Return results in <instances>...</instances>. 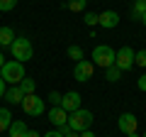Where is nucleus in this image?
Returning <instances> with one entry per match:
<instances>
[{
	"label": "nucleus",
	"instance_id": "bb28decb",
	"mask_svg": "<svg viewBox=\"0 0 146 137\" xmlns=\"http://www.w3.org/2000/svg\"><path fill=\"white\" fill-rule=\"evenodd\" d=\"M5 86H7V83H5V81H3V79H0V98H5V91H7Z\"/></svg>",
	"mask_w": 146,
	"mask_h": 137
},
{
	"label": "nucleus",
	"instance_id": "9b49d317",
	"mask_svg": "<svg viewBox=\"0 0 146 137\" xmlns=\"http://www.w3.org/2000/svg\"><path fill=\"white\" fill-rule=\"evenodd\" d=\"M49 120H51L54 127H63V125H68V113L63 110L61 105H54L51 110H49Z\"/></svg>",
	"mask_w": 146,
	"mask_h": 137
},
{
	"label": "nucleus",
	"instance_id": "aec40b11",
	"mask_svg": "<svg viewBox=\"0 0 146 137\" xmlns=\"http://www.w3.org/2000/svg\"><path fill=\"white\" fill-rule=\"evenodd\" d=\"M66 54H68V56H71V59H76V64H78V61H83V49H80L78 44H71Z\"/></svg>",
	"mask_w": 146,
	"mask_h": 137
},
{
	"label": "nucleus",
	"instance_id": "6e6552de",
	"mask_svg": "<svg viewBox=\"0 0 146 137\" xmlns=\"http://www.w3.org/2000/svg\"><path fill=\"white\" fill-rule=\"evenodd\" d=\"M136 125H139V120H136L134 113H122V115L117 118V127H119V132H124V135L136 132Z\"/></svg>",
	"mask_w": 146,
	"mask_h": 137
},
{
	"label": "nucleus",
	"instance_id": "423d86ee",
	"mask_svg": "<svg viewBox=\"0 0 146 137\" xmlns=\"http://www.w3.org/2000/svg\"><path fill=\"white\" fill-rule=\"evenodd\" d=\"M134 49L131 47H122V49H117V54H115V66L119 68V71H129L131 66H134Z\"/></svg>",
	"mask_w": 146,
	"mask_h": 137
},
{
	"label": "nucleus",
	"instance_id": "5701e85b",
	"mask_svg": "<svg viewBox=\"0 0 146 137\" xmlns=\"http://www.w3.org/2000/svg\"><path fill=\"white\" fill-rule=\"evenodd\" d=\"M134 64H139V66H146V49H141V52L134 54Z\"/></svg>",
	"mask_w": 146,
	"mask_h": 137
},
{
	"label": "nucleus",
	"instance_id": "0eeeda50",
	"mask_svg": "<svg viewBox=\"0 0 146 137\" xmlns=\"http://www.w3.org/2000/svg\"><path fill=\"white\" fill-rule=\"evenodd\" d=\"M95 74V64L88 61V59H83V61H78L76 66H73V79L80 81V83H85V81H90Z\"/></svg>",
	"mask_w": 146,
	"mask_h": 137
},
{
	"label": "nucleus",
	"instance_id": "4be33fe9",
	"mask_svg": "<svg viewBox=\"0 0 146 137\" xmlns=\"http://www.w3.org/2000/svg\"><path fill=\"white\" fill-rule=\"evenodd\" d=\"M46 98H49V103H51V108H54V105H61V98H63V95H61V93H56V91H51Z\"/></svg>",
	"mask_w": 146,
	"mask_h": 137
},
{
	"label": "nucleus",
	"instance_id": "6ab92c4d",
	"mask_svg": "<svg viewBox=\"0 0 146 137\" xmlns=\"http://www.w3.org/2000/svg\"><path fill=\"white\" fill-rule=\"evenodd\" d=\"M20 88L25 91V95H29V93H34V91H36V83H34V79H27V76H25L22 83H20Z\"/></svg>",
	"mask_w": 146,
	"mask_h": 137
},
{
	"label": "nucleus",
	"instance_id": "2eb2a0df",
	"mask_svg": "<svg viewBox=\"0 0 146 137\" xmlns=\"http://www.w3.org/2000/svg\"><path fill=\"white\" fill-rule=\"evenodd\" d=\"M144 15H146V0H134V3H131V17L141 22Z\"/></svg>",
	"mask_w": 146,
	"mask_h": 137
},
{
	"label": "nucleus",
	"instance_id": "412c9836",
	"mask_svg": "<svg viewBox=\"0 0 146 137\" xmlns=\"http://www.w3.org/2000/svg\"><path fill=\"white\" fill-rule=\"evenodd\" d=\"M15 5H17V0H0V10H3V12L15 10Z\"/></svg>",
	"mask_w": 146,
	"mask_h": 137
},
{
	"label": "nucleus",
	"instance_id": "473e14b6",
	"mask_svg": "<svg viewBox=\"0 0 146 137\" xmlns=\"http://www.w3.org/2000/svg\"><path fill=\"white\" fill-rule=\"evenodd\" d=\"M141 137H146V132H144V135H141Z\"/></svg>",
	"mask_w": 146,
	"mask_h": 137
},
{
	"label": "nucleus",
	"instance_id": "f03ea898",
	"mask_svg": "<svg viewBox=\"0 0 146 137\" xmlns=\"http://www.w3.org/2000/svg\"><path fill=\"white\" fill-rule=\"evenodd\" d=\"M93 125V113L85 110V108H78V110L68 113V127L73 132H83V130H90Z\"/></svg>",
	"mask_w": 146,
	"mask_h": 137
},
{
	"label": "nucleus",
	"instance_id": "ddd939ff",
	"mask_svg": "<svg viewBox=\"0 0 146 137\" xmlns=\"http://www.w3.org/2000/svg\"><path fill=\"white\" fill-rule=\"evenodd\" d=\"M15 42V30L12 27H0V47H10Z\"/></svg>",
	"mask_w": 146,
	"mask_h": 137
},
{
	"label": "nucleus",
	"instance_id": "f8f14e48",
	"mask_svg": "<svg viewBox=\"0 0 146 137\" xmlns=\"http://www.w3.org/2000/svg\"><path fill=\"white\" fill-rule=\"evenodd\" d=\"M5 100L10 103V105H17V103L22 105V100H25V91H22L20 86H12V88L5 91Z\"/></svg>",
	"mask_w": 146,
	"mask_h": 137
},
{
	"label": "nucleus",
	"instance_id": "b1692460",
	"mask_svg": "<svg viewBox=\"0 0 146 137\" xmlns=\"http://www.w3.org/2000/svg\"><path fill=\"white\" fill-rule=\"evenodd\" d=\"M83 22H85V25H90V27H95V25H98V15H95V12H85Z\"/></svg>",
	"mask_w": 146,
	"mask_h": 137
},
{
	"label": "nucleus",
	"instance_id": "f257e3e1",
	"mask_svg": "<svg viewBox=\"0 0 146 137\" xmlns=\"http://www.w3.org/2000/svg\"><path fill=\"white\" fill-rule=\"evenodd\" d=\"M25 64L22 61H5V66L0 68V79L5 81V83H12V86H20L22 79H25Z\"/></svg>",
	"mask_w": 146,
	"mask_h": 137
},
{
	"label": "nucleus",
	"instance_id": "a878e982",
	"mask_svg": "<svg viewBox=\"0 0 146 137\" xmlns=\"http://www.w3.org/2000/svg\"><path fill=\"white\" fill-rule=\"evenodd\" d=\"M42 137H63V135H61V130H49L46 135H42Z\"/></svg>",
	"mask_w": 146,
	"mask_h": 137
},
{
	"label": "nucleus",
	"instance_id": "cd10ccee",
	"mask_svg": "<svg viewBox=\"0 0 146 137\" xmlns=\"http://www.w3.org/2000/svg\"><path fill=\"white\" fill-rule=\"evenodd\" d=\"M27 137H42V135H39L36 130H29V132H27Z\"/></svg>",
	"mask_w": 146,
	"mask_h": 137
},
{
	"label": "nucleus",
	"instance_id": "a211bd4d",
	"mask_svg": "<svg viewBox=\"0 0 146 137\" xmlns=\"http://www.w3.org/2000/svg\"><path fill=\"white\" fill-rule=\"evenodd\" d=\"M85 5H88V0H68V3H66V7L73 10V12H83Z\"/></svg>",
	"mask_w": 146,
	"mask_h": 137
},
{
	"label": "nucleus",
	"instance_id": "4468645a",
	"mask_svg": "<svg viewBox=\"0 0 146 137\" xmlns=\"http://www.w3.org/2000/svg\"><path fill=\"white\" fill-rule=\"evenodd\" d=\"M27 132H29V127H27L22 120H15L10 125V137H27Z\"/></svg>",
	"mask_w": 146,
	"mask_h": 137
},
{
	"label": "nucleus",
	"instance_id": "c756f323",
	"mask_svg": "<svg viewBox=\"0 0 146 137\" xmlns=\"http://www.w3.org/2000/svg\"><path fill=\"white\" fill-rule=\"evenodd\" d=\"M5 66V56H3V54H0V68Z\"/></svg>",
	"mask_w": 146,
	"mask_h": 137
},
{
	"label": "nucleus",
	"instance_id": "c85d7f7f",
	"mask_svg": "<svg viewBox=\"0 0 146 137\" xmlns=\"http://www.w3.org/2000/svg\"><path fill=\"white\" fill-rule=\"evenodd\" d=\"M80 137H95V135H93L90 130H83V132H80Z\"/></svg>",
	"mask_w": 146,
	"mask_h": 137
},
{
	"label": "nucleus",
	"instance_id": "dca6fc26",
	"mask_svg": "<svg viewBox=\"0 0 146 137\" xmlns=\"http://www.w3.org/2000/svg\"><path fill=\"white\" fill-rule=\"evenodd\" d=\"M10 125H12V113L7 108H0V132L10 130Z\"/></svg>",
	"mask_w": 146,
	"mask_h": 137
},
{
	"label": "nucleus",
	"instance_id": "1a4fd4ad",
	"mask_svg": "<svg viewBox=\"0 0 146 137\" xmlns=\"http://www.w3.org/2000/svg\"><path fill=\"white\" fill-rule=\"evenodd\" d=\"M61 108L66 113H73L80 108V93H76V91H68V93H63L61 98Z\"/></svg>",
	"mask_w": 146,
	"mask_h": 137
},
{
	"label": "nucleus",
	"instance_id": "20e7f679",
	"mask_svg": "<svg viewBox=\"0 0 146 137\" xmlns=\"http://www.w3.org/2000/svg\"><path fill=\"white\" fill-rule=\"evenodd\" d=\"M115 49L107 47V44H98V47L93 49V64L95 66H102V68H110L115 66Z\"/></svg>",
	"mask_w": 146,
	"mask_h": 137
},
{
	"label": "nucleus",
	"instance_id": "2f4dec72",
	"mask_svg": "<svg viewBox=\"0 0 146 137\" xmlns=\"http://www.w3.org/2000/svg\"><path fill=\"white\" fill-rule=\"evenodd\" d=\"M141 22H144V27H146V15H144V17H141Z\"/></svg>",
	"mask_w": 146,
	"mask_h": 137
},
{
	"label": "nucleus",
	"instance_id": "39448f33",
	"mask_svg": "<svg viewBox=\"0 0 146 137\" xmlns=\"http://www.w3.org/2000/svg\"><path fill=\"white\" fill-rule=\"evenodd\" d=\"M22 110H25L29 118L42 115V113H44V98H39L36 93H29V95H25V100H22Z\"/></svg>",
	"mask_w": 146,
	"mask_h": 137
},
{
	"label": "nucleus",
	"instance_id": "9d476101",
	"mask_svg": "<svg viewBox=\"0 0 146 137\" xmlns=\"http://www.w3.org/2000/svg\"><path fill=\"white\" fill-rule=\"evenodd\" d=\"M98 25L105 27V30H112V27L119 25V15H117L115 10H105V12L98 15Z\"/></svg>",
	"mask_w": 146,
	"mask_h": 137
},
{
	"label": "nucleus",
	"instance_id": "393cba45",
	"mask_svg": "<svg viewBox=\"0 0 146 137\" xmlns=\"http://www.w3.org/2000/svg\"><path fill=\"white\" fill-rule=\"evenodd\" d=\"M136 86H139V91H144V93H146V74H141L139 79H136Z\"/></svg>",
	"mask_w": 146,
	"mask_h": 137
},
{
	"label": "nucleus",
	"instance_id": "7ed1b4c3",
	"mask_svg": "<svg viewBox=\"0 0 146 137\" xmlns=\"http://www.w3.org/2000/svg\"><path fill=\"white\" fill-rule=\"evenodd\" d=\"M10 52H12V59L22 61V64L34 56V47H32V42L27 37H15V42L10 44Z\"/></svg>",
	"mask_w": 146,
	"mask_h": 137
},
{
	"label": "nucleus",
	"instance_id": "f3484780",
	"mask_svg": "<svg viewBox=\"0 0 146 137\" xmlns=\"http://www.w3.org/2000/svg\"><path fill=\"white\" fill-rule=\"evenodd\" d=\"M105 79H107L110 83H115V81L122 79V71H119L117 66H110V68H105Z\"/></svg>",
	"mask_w": 146,
	"mask_h": 137
},
{
	"label": "nucleus",
	"instance_id": "7c9ffc66",
	"mask_svg": "<svg viewBox=\"0 0 146 137\" xmlns=\"http://www.w3.org/2000/svg\"><path fill=\"white\" fill-rule=\"evenodd\" d=\"M127 137H139V135H136V132H131V135H127Z\"/></svg>",
	"mask_w": 146,
	"mask_h": 137
}]
</instances>
